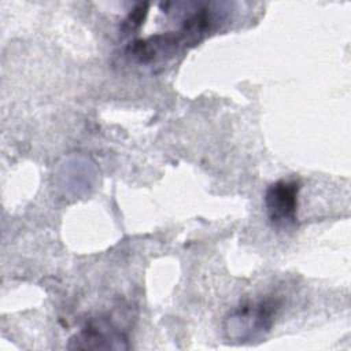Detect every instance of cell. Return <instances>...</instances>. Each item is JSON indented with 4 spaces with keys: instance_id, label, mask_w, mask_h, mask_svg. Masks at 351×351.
<instances>
[{
    "instance_id": "obj_3",
    "label": "cell",
    "mask_w": 351,
    "mask_h": 351,
    "mask_svg": "<svg viewBox=\"0 0 351 351\" xmlns=\"http://www.w3.org/2000/svg\"><path fill=\"white\" fill-rule=\"evenodd\" d=\"M121 340H125L122 335L115 332L107 321L100 319L92 321L71 341L78 348H126L121 344Z\"/></svg>"
},
{
    "instance_id": "obj_1",
    "label": "cell",
    "mask_w": 351,
    "mask_h": 351,
    "mask_svg": "<svg viewBox=\"0 0 351 351\" xmlns=\"http://www.w3.org/2000/svg\"><path fill=\"white\" fill-rule=\"evenodd\" d=\"M299 184L280 180L271 184L265 195V204L270 222L276 228H289L296 222Z\"/></svg>"
},
{
    "instance_id": "obj_2",
    "label": "cell",
    "mask_w": 351,
    "mask_h": 351,
    "mask_svg": "<svg viewBox=\"0 0 351 351\" xmlns=\"http://www.w3.org/2000/svg\"><path fill=\"white\" fill-rule=\"evenodd\" d=\"M274 304L270 302H261L256 304H247L234 311L230 318H228L229 325L226 330L229 335L237 333L233 336L239 341L244 339H251L256 333H262L263 330H269L273 322V308Z\"/></svg>"
}]
</instances>
